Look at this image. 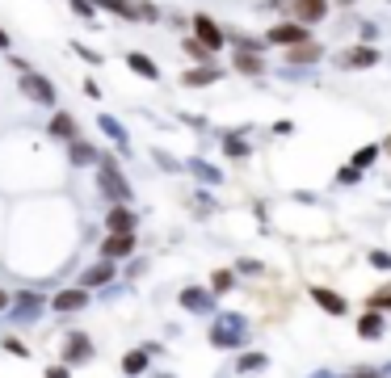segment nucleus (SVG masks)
Wrapping results in <instances>:
<instances>
[{"label":"nucleus","mask_w":391,"mask_h":378,"mask_svg":"<svg viewBox=\"0 0 391 378\" xmlns=\"http://www.w3.org/2000/svg\"><path fill=\"white\" fill-rule=\"evenodd\" d=\"M232 282H236V278H232V269H219V274L210 278V294H228Z\"/></svg>","instance_id":"nucleus-25"},{"label":"nucleus","mask_w":391,"mask_h":378,"mask_svg":"<svg viewBox=\"0 0 391 378\" xmlns=\"http://www.w3.org/2000/svg\"><path fill=\"white\" fill-rule=\"evenodd\" d=\"M127 68H131L135 76H143V80H160V68L143 55V50H131V55H127Z\"/></svg>","instance_id":"nucleus-17"},{"label":"nucleus","mask_w":391,"mask_h":378,"mask_svg":"<svg viewBox=\"0 0 391 378\" xmlns=\"http://www.w3.org/2000/svg\"><path fill=\"white\" fill-rule=\"evenodd\" d=\"M349 378H383V374H379V370H366V366H358V370L349 374Z\"/></svg>","instance_id":"nucleus-39"},{"label":"nucleus","mask_w":391,"mask_h":378,"mask_svg":"<svg viewBox=\"0 0 391 378\" xmlns=\"http://www.w3.org/2000/svg\"><path fill=\"white\" fill-rule=\"evenodd\" d=\"M236 68H240V72H248V76H257V72H261L265 64H261V59L253 55V50H240V55H236Z\"/></svg>","instance_id":"nucleus-26"},{"label":"nucleus","mask_w":391,"mask_h":378,"mask_svg":"<svg viewBox=\"0 0 391 378\" xmlns=\"http://www.w3.org/2000/svg\"><path fill=\"white\" fill-rule=\"evenodd\" d=\"M311 59H320V50H316L311 42H303V46L291 50V64H311Z\"/></svg>","instance_id":"nucleus-27"},{"label":"nucleus","mask_w":391,"mask_h":378,"mask_svg":"<svg viewBox=\"0 0 391 378\" xmlns=\"http://www.w3.org/2000/svg\"><path fill=\"white\" fill-rule=\"evenodd\" d=\"M345 64H349V68H374V64H379V50H374V46H354L349 55H345Z\"/></svg>","instance_id":"nucleus-19"},{"label":"nucleus","mask_w":391,"mask_h":378,"mask_svg":"<svg viewBox=\"0 0 391 378\" xmlns=\"http://www.w3.org/2000/svg\"><path fill=\"white\" fill-rule=\"evenodd\" d=\"M383 147H387V155H391V135H387V143H383Z\"/></svg>","instance_id":"nucleus-42"},{"label":"nucleus","mask_w":391,"mask_h":378,"mask_svg":"<svg viewBox=\"0 0 391 378\" xmlns=\"http://www.w3.org/2000/svg\"><path fill=\"white\" fill-rule=\"evenodd\" d=\"M370 265L374 269H391V252H370Z\"/></svg>","instance_id":"nucleus-34"},{"label":"nucleus","mask_w":391,"mask_h":378,"mask_svg":"<svg viewBox=\"0 0 391 378\" xmlns=\"http://www.w3.org/2000/svg\"><path fill=\"white\" fill-rule=\"evenodd\" d=\"M9 307V290H0V311H5Z\"/></svg>","instance_id":"nucleus-41"},{"label":"nucleus","mask_w":391,"mask_h":378,"mask_svg":"<svg viewBox=\"0 0 391 378\" xmlns=\"http://www.w3.org/2000/svg\"><path fill=\"white\" fill-rule=\"evenodd\" d=\"M215 80H219V68H194V72L181 76L185 88H202V84H215Z\"/></svg>","instance_id":"nucleus-20"},{"label":"nucleus","mask_w":391,"mask_h":378,"mask_svg":"<svg viewBox=\"0 0 391 378\" xmlns=\"http://www.w3.org/2000/svg\"><path fill=\"white\" fill-rule=\"evenodd\" d=\"M194 38L210 50V55H215V50H223V42H228V38H223V30L215 26V17H206V13L194 17Z\"/></svg>","instance_id":"nucleus-4"},{"label":"nucleus","mask_w":391,"mask_h":378,"mask_svg":"<svg viewBox=\"0 0 391 378\" xmlns=\"http://www.w3.org/2000/svg\"><path fill=\"white\" fill-rule=\"evenodd\" d=\"M76 50H80V55H84V64H93V68H97V64H101V55H97V50H89V46H84V42H76Z\"/></svg>","instance_id":"nucleus-36"},{"label":"nucleus","mask_w":391,"mask_h":378,"mask_svg":"<svg viewBox=\"0 0 391 378\" xmlns=\"http://www.w3.org/2000/svg\"><path fill=\"white\" fill-rule=\"evenodd\" d=\"M42 311H46V299H42L38 290H21V294H17V311H13V315H17L21 323H30V319H38Z\"/></svg>","instance_id":"nucleus-9"},{"label":"nucleus","mask_w":391,"mask_h":378,"mask_svg":"<svg viewBox=\"0 0 391 378\" xmlns=\"http://www.w3.org/2000/svg\"><path fill=\"white\" fill-rule=\"evenodd\" d=\"M105 231H109V236H135V210H131V206H109Z\"/></svg>","instance_id":"nucleus-6"},{"label":"nucleus","mask_w":391,"mask_h":378,"mask_svg":"<svg viewBox=\"0 0 391 378\" xmlns=\"http://www.w3.org/2000/svg\"><path fill=\"white\" fill-rule=\"evenodd\" d=\"M374 155H379V147H362V151L354 155V169H366V164H374Z\"/></svg>","instance_id":"nucleus-29"},{"label":"nucleus","mask_w":391,"mask_h":378,"mask_svg":"<svg viewBox=\"0 0 391 378\" xmlns=\"http://www.w3.org/2000/svg\"><path fill=\"white\" fill-rule=\"evenodd\" d=\"M0 345H5L9 353H17V357H30V349H26V345H21L17 337H0Z\"/></svg>","instance_id":"nucleus-30"},{"label":"nucleus","mask_w":391,"mask_h":378,"mask_svg":"<svg viewBox=\"0 0 391 378\" xmlns=\"http://www.w3.org/2000/svg\"><path fill=\"white\" fill-rule=\"evenodd\" d=\"M244 151H248V147H244V143H240V139H228V155H236V160H240V155H244Z\"/></svg>","instance_id":"nucleus-37"},{"label":"nucleus","mask_w":391,"mask_h":378,"mask_svg":"<svg viewBox=\"0 0 391 378\" xmlns=\"http://www.w3.org/2000/svg\"><path fill=\"white\" fill-rule=\"evenodd\" d=\"M17 88H21V97L34 101V105H46V110H55V105H60V93H55L51 76H42V72H26V76L17 80Z\"/></svg>","instance_id":"nucleus-2"},{"label":"nucleus","mask_w":391,"mask_h":378,"mask_svg":"<svg viewBox=\"0 0 391 378\" xmlns=\"http://www.w3.org/2000/svg\"><path fill=\"white\" fill-rule=\"evenodd\" d=\"M370 307H374V311H379V307H391V286H387V290H379V294L370 299Z\"/></svg>","instance_id":"nucleus-35"},{"label":"nucleus","mask_w":391,"mask_h":378,"mask_svg":"<svg viewBox=\"0 0 391 378\" xmlns=\"http://www.w3.org/2000/svg\"><path fill=\"white\" fill-rule=\"evenodd\" d=\"M265 366H269L265 353H244V357L236 361V374H257V370H265Z\"/></svg>","instance_id":"nucleus-24"},{"label":"nucleus","mask_w":391,"mask_h":378,"mask_svg":"<svg viewBox=\"0 0 391 378\" xmlns=\"http://www.w3.org/2000/svg\"><path fill=\"white\" fill-rule=\"evenodd\" d=\"M46 135L51 139H64V143H76V118L68 110H55L51 122H46Z\"/></svg>","instance_id":"nucleus-8"},{"label":"nucleus","mask_w":391,"mask_h":378,"mask_svg":"<svg viewBox=\"0 0 391 378\" xmlns=\"http://www.w3.org/2000/svg\"><path fill=\"white\" fill-rule=\"evenodd\" d=\"M9 46H13V38H9V30H5V26H0V50H9Z\"/></svg>","instance_id":"nucleus-40"},{"label":"nucleus","mask_w":391,"mask_h":378,"mask_svg":"<svg viewBox=\"0 0 391 378\" xmlns=\"http://www.w3.org/2000/svg\"><path fill=\"white\" fill-rule=\"evenodd\" d=\"M68 155H72V164H76V169H84V164H101V155H105V151H97L93 143L76 139V143H68Z\"/></svg>","instance_id":"nucleus-14"},{"label":"nucleus","mask_w":391,"mask_h":378,"mask_svg":"<svg viewBox=\"0 0 391 378\" xmlns=\"http://www.w3.org/2000/svg\"><path fill=\"white\" fill-rule=\"evenodd\" d=\"M328 13V0H295V17L299 21H320Z\"/></svg>","instance_id":"nucleus-18"},{"label":"nucleus","mask_w":391,"mask_h":378,"mask_svg":"<svg viewBox=\"0 0 391 378\" xmlns=\"http://www.w3.org/2000/svg\"><path fill=\"white\" fill-rule=\"evenodd\" d=\"M185 55H190V59H198V64H206V59H210V50H206L198 38H185Z\"/></svg>","instance_id":"nucleus-28"},{"label":"nucleus","mask_w":391,"mask_h":378,"mask_svg":"<svg viewBox=\"0 0 391 378\" xmlns=\"http://www.w3.org/2000/svg\"><path fill=\"white\" fill-rule=\"evenodd\" d=\"M97 9H109L127 21H139V5H131V0H97Z\"/></svg>","instance_id":"nucleus-22"},{"label":"nucleus","mask_w":391,"mask_h":378,"mask_svg":"<svg viewBox=\"0 0 391 378\" xmlns=\"http://www.w3.org/2000/svg\"><path fill=\"white\" fill-rule=\"evenodd\" d=\"M97 126H101V131H105L109 139H114L118 147H127V131H122V122H118L114 114H101V118H97Z\"/></svg>","instance_id":"nucleus-23"},{"label":"nucleus","mask_w":391,"mask_h":378,"mask_svg":"<svg viewBox=\"0 0 391 378\" xmlns=\"http://www.w3.org/2000/svg\"><path fill=\"white\" fill-rule=\"evenodd\" d=\"M46 378H72V366H64V361L60 366H46Z\"/></svg>","instance_id":"nucleus-33"},{"label":"nucleus","mask_w":391,"mask_h":378,"mask_svg":"<svg viewBox=\"0 0 391 378\" xmlns=\"http://www.w3.org/2000/svg\"><path fill=\"white\" fill-rule=\"evenodd\" d=\"M181 307H185V311H194V315H206V311L215 307V294H210V290L190 286V290H181Z\"/></svg>","instance_id":"nucleus-13"},{"label":"nucleus","mask_w":391,"mask_h":378,"mask_svg":"<svg viewBox=\"0 0 391 378\" xmlns=\"http://www.w3.org/2000/svg\"><path fill=\"white\" fill-rule=\"evenodd\" d=\"M147 361H152V357H147L143 349H131V353L122 357V374H131V378H139V374H147Z\"/></svg>","instance_id":"nucleus-21"},{"label":"nucleus","mask_w":391,"mask_h":378,"mask_svg":"<svg viewBox=\"0 0 391 378\" xmlns=\"http://www.w3.org/2000/svg\"><path fill=\"white\" fill-rule=\"evenodd\" d=\"M383 332H387V319H383L379 311H366V315L358 319V337H362V341H379Z\"/></svg>","instance_id":"nucleus-16"},{"label":"nucleus","mask_w":391,"mask_h":378,"mask_svg":"<svg viewBox=\"0 0 391 378\" xmlns=\"http://www.w3.org/2000/svg\"><path fill=\"white\" fill-rule=\"evenodd\" d=\"M240 341H244V319H240V315H219V323L210 328V345L236 349Z\"/></svg>","instance_id":"nucleus-3"},{"label":"nucleus","mask_w":391,"mask_h":378,"mask_svg":"<svg viewBox=\"0 0 391 378\" xmlns=\"http://www.w3.org/2000/svg\"><path fill=\"white\" fill-rule=\"evenodd\" d=\"M303 38H307V30H303V26H295V21H278V26L269 30V42H282V46H291V42H299V46H303Z\"/></svg>","instance_id":"nucleus-15"},{"label":"nucleus","mask_w":391,"mask_h":378,"mask_svg":"<svg viewBox=\"0 0 391 378\" xmlns=\"http://www.w3.org/2000/svg\"><path fill=\"white\" fill-rule=\"evenodd\" d=\"M89 299H93V294H89L84 286H72V290H60V294H55V299H51V307L60 311V315H68V311H84V307H89Z\"/></svg>","instance_id":"nucleus-7"},{"label":"nucleus","mask_w":391,"mask_h":378,"mask_svg":"<svg viewBox=\"0 0 391 378\" xmlns=\"http://www.w3.org/2000/svg\"><path fill=\"white\" fill-rule=\"evenodd\" d=\"M97 189L114 202V206H127L131 185H127V177H122V169H118L114 155H101V164H97Z\"/></svg>","instance_id":"nucleus-1"},{"label":"nucleus","mask_w":391,"mask_h":378,"mask_svg":"<svg viewBox=\"0 0 391 378\" xmlns=\"http://www.w3.org/2000/svg\"><path fill=\"white\" fill-rule=\"evenodd\" d=\"M135 252V236H105L101 240V261H122Z\"/></svg>","instance_id":"nucleus-11"},{"label":"nucleus","mask_w":391,"mask_h":378,"mask_svg":"<svg viewBox=\"0 0 391 378\" xmlns=\"http://www.w3.org/2000/svg\"><path fill=\"white\" fill-rule=\"evenodd\" d=\"M109 282H114V261H97V265H89L84 274H80V286H84V290L109 286Z\"/></svg>","instance_id":"nucleus-10"},{"label":"nucleus","mask_w":391,"mask_h":378,"mask_svg":"<svg viewBox=\"0 0 391 378\" xmlns=\"http://www.w3.org/2000/svg\"><path fill=\"white\" fill-rule=\"evenodd\" d=\"M84 361H93V341L84 332H68V341H64V366H84Z\"/></svg>","instance_id":"nucleus-5"},{"label":"nucleus","mask_w":391,"mask_h":378,"mask_svg":"<svg viewBox=\"0 0 391 378\" xmlns=\"http://www.w3.org/2000/svg\"><path fill=\"white\" fill-rule=\"evenodd\" d=\"M9 68H13L17 76H26V72H34V64H30V59H21V55H9Z\"/></svg>","instance_id":"nucleus-31"},{"label":"nucleus","mask_w":391,"mask_h":378,"mask_svg":"<svg viewBox=\"0 0 391 378\" xmlns=\"http://www.w3.org/2000/svg\"><path fill=\"white\" fill-rule=\"evenodd\" d=\"M72 9H76L84 21H93V0H72Z\"/></svg>","instance_id":"nucleus-32"},{"label":"nucleus","mask_w":391,"mask_h":378,"mask_svg":"<svg viewBox=\"0 0 391 378\" xmlns=\"http://www.w3.org/2000/svg\"><path fill=\"white\" fill-rule=\"evenodd\" d=\"M84 97H93V101H97V97H101V84H97V80H84Z\"/></svg>","instance_id":"nucleus-38"},{"label":"nucleus","mask_w":391,"mask_h":378,"mask_svg":"<svg viewBox=\"0 0 391 378\" xmlns=\"http://www.w3.org/2000/svg\"><path fill=\"white\" fill-rule=\"evenodd\" d=\"M311 299H316V307H324L328 315H345V311H349V303H345L337 290H328V286H316Z\"/></svg>","instance_id":"nucleus-12"}]
</instances>
